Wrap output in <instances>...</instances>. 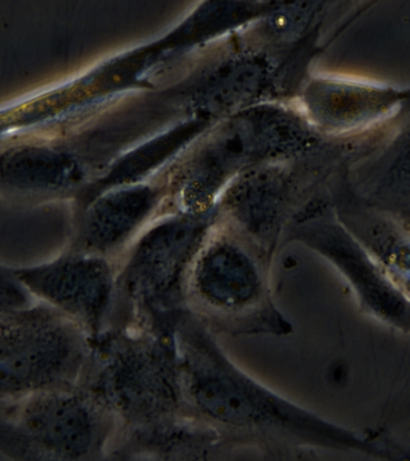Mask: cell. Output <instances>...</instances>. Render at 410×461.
Returning a JSON list of instances; mask_svg holds the SVG:
<instances>
[{
  "label": "cell",
  "instance_id": "10",
  "mask_svg": "<svg viewBox=\"0 0 410 461\" xmlns=\"http://www.w3.org/2000/svg\"><path fill=\"white\" fill-rule=\"evenodd\" d=\"M355 164L352 171L355 197L410 215V104Z\"/></svg>",
  "mask_w": 410,
  "mask_h": 461
},
{
  "label": "cell",
  "instance_id": "11",
  "mask_svg": "<svg viewBox=\"0 0 410 461\" xmlns=\"http://www.w3.org/2000/svg\"><path fill=\"white\" fill-rule=\"evenodd\" d=\"M342 205L336 218L410 299V215L359 200Z\"/></svg>",
  "mask_w": 410,
  "mask_h": 461
},
{
  "label": "cell",
  "instance_id": "1",
  "mask_svg": "<svg viewBox=\"0 0 410 461\" xmlns=\"http://www.w3.org/2000/svg\"><path fill=\"white\" fill-rule=\"evenodd\" d=\"M174 339L189 416L230 445L378 450L372 439L284 398L245 373L226 355L215 334L190 312L176 326Z\"/></svg>",
  "mask_w": 410,
  "mask_h": 461
},
{
  "label": "cell",
  "instance_id": "12",
  "mask_svg": "<svg viewBox=\"0 0 410 461\" xmlns=\"http://www.w3.org/2000/svg\"><path fill=\"white\" fill-rule=\"evenodd\" d=\"M228 446L218 431L189 420L147 436L129 452L107 461H221Z\"/></svg>",
  "mask_w": 410,
  "mask_h": 461
},
{
  "label": "cell",
  "instance_id": "13",
  "mask_svg": "<svg viewBox=\"0 0 410 461\" xmlns=\"http://www.w3.org/2000/svg\"><path fill=\"white\" fill-rule=\"evenodd\" d=\"M31 305V294L20 281L14 269L0 265V312Z\"/></svg>",
  "mask_w": 410,
  "mask_h": 461
},
{
  "label": "cell",
  "instance_id": "3",
  "mask_svg": "<svg viewBox=\"0 0 410 461\" xmlns=\"http://www.w3.org/2000/svg\"><path fill=\"white\" fill-rule=\"evenodd\" d=\"M118 421L86 389L40 393L0 417V452L14 461H107Z\"/></svg>",
  "mask_w": 410,
  "mask_h": 461
},
{
  "label": "cell",
  "instance_id": "2",
  "mask_svg": "<svg viewBox=\"0 0 410 461\" xmlns=\"http://www.w3.org/2000/svg\"><path fill=\"white\" fill-rule=\"evenodd\" d=\"M81 387L118 421L119 432L189 417L174 335L108 330L93 341Z\"/></svg>",
  "mask_w": 410,
  "mask_h": 461
},
{
  "label": "cell",
  "instance_id": "14",
  "mask_svg": "<svg viewBox=\"0 0 410 461\" xmlns=\"http://www.w3.org/2000/svg\"><path fill=\"white\" fill-rule=\"evenodd\" d=\"M10 405H11V402H2V400H0V417L4 416V414H5L7 409H9Z\"/></svg>",
  "mask_w": 410,
  "mask_h": 461
},
{
  "label": "cell",
  "instance_id": "6",
  "mask_svg": "<svg viewBox=\"0 0 410 461\" xmlns=\"http://www.w3.org/2000/svg\"><path fill=\"white\" fill-rule=\"evenodd\" d=\"M201 229L173 223L144 238L117 276L108 330L174 335L186 308V283Z\"/></svg>",
  "mask_w": 410,
  "mask_h": 461
},
{
  "label": "cell",
  "instance_id": "8",
  "mask_svg": "<svg viewBox=\"0 0 410 461\" xmlns=\"http://www.w3.org/2000/svg\"><path fill=\"white\" fill-rule=\"evenodd\" d=\"M297 237L338 270L365 315L410 334V299L340 220H316L299 230Z\"/></svg>",
  "mask_w": 410,
  "mask_h": 461
},
{
  "label": "cell",
  "instance_id": "5",
  "mask_svg": "<svg viewBox=\"0 0 410 461\" xmlns=\"http://www.w3.org/2000/svg\"><path fill=\"white\" fill-rule=\"evenodd\" d=\"M186 308L214 334L293 333V324L277 308L257 262L230 240L214 241L194 258L186 283Z\"/></svg>",
  "mask_w": 410,
  "mask_h": 461
},
{
  "label": "cell",
  "instance_id": "9",
  "mask_svg": "<svg viewBox=\"0 0 410 461\" xmlns=\"http://www.w3.org/2000/svg\"><path fill=\"white\" fill-rule=\"evenodd\" d=\"M308 104L324 131L345 139H365L383 131L409 106L410 86L331 76L313 83Z\"/></svg>",
  "mask_w": 410,
  "mask_h": 461
},
{
  "label": "cell",
  "instance_id": "7",
  "mask_svg": "<svg viewBox=\"0 0 410 461\" xmlns=\"http://www.w3.org/2000/svg\"><path fill=\"white\" fill-rule=\"evenodd\" d=\"M14 274L31 297L63 313L92 342L107 330L117 276L102 256L68 250L42 265L14 269Z\"/></svg>",
  "mask_w": 410,
  "mask_h": 461
},
{
  "label": "cell",
  "instance_id": "4",
  "mask_svg": "<svg viewBox=\"0 0 410 461\" xmlns=\"http://www.w3.org/2000/svg\"><path fill=\"white\" fill-rule=\"evenodd\" d=\"M92 339L49 305L0 312V400L79 387Z\"/></svg>",
  "mask_w": 410,
  "mask_h": 461
}]
</instances>
